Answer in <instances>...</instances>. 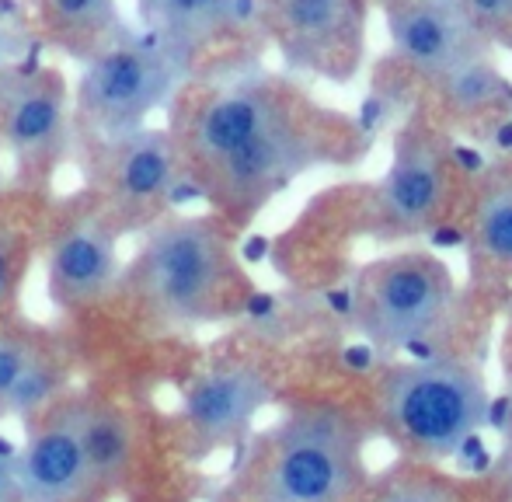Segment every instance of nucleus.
<instances>
[{
	"instance_id": "22",
	"label": "nucleus",
	"mask_w": 512,
	"mask_h": 502,
	"mask_svg": "<svg viewBox=\"0 0 512 502\" xmlns=\"http://www.w3.org/2000/svg\"><path fill=\"white\" fill-rule=\"evenodd\" d=\"M49 394H53V374H49L42 363H32V367L21 374L18 384L7 391L4 405L11 408V412L28 415V412H35L42 401H49Z\"/></svg>"
},
{
	"instance_id": "16",
	"label": "nucleus",
	"mask_w": 512,
	"mask_h": 502,
	"mask_svg": "<svg viewBox=\"0 0 512 502\" xmlns=\"http://www.w3.org/2000/svg\"><path fill=\"white\" fill-rule=\"evenodd\" d=\"M471 231L478 255L512 272V164L492 168L481 178Z\"/></svg>"
},
{
	"instance_id": "21",
	"label": "nucleus",
	"mask_w": 512,
	"mask_h": 502,
	"mask_svg": "<svg viewBox=\"0 0 512 502\" xmlns=\"http://www.w3.org/2000/svg\"><path fill=\"white\" fill-rule=\"evenodd\" d=\"M370 502H464V496L439 478H398Z\"/></svg>"
},
{
	"instance_id": "15",
	"label": "nucleus",
	"mask_w": 512,
	"mask_h": 502,
	"mask_svg": "<svg viewBox=\"0 0 512 502\" xmlns=\"http://www.w3.org/2000/svg\"><path fill=\"white\" fill-rule=\"evenodd\" d=\"M237 0H140V14L150 25L154 39L192 53L209 35L227 28L234 18Z\"/></svg>"
},
{
	"instance_id": "8",
	"label": "nucleus",
	"mask_w": 512,
	"mask_h": 502,
	"mask_svg": "<svg viewBox=\"0 0 512 502\" xmlns=\"http://www.w3.org/2000/svg\"><path fill=\"white\" fill-rule=\"evenodd\" d=\"M265 4L279 49L293 67L335 84L359 74L370 0H265Z\"/></svg>"
},
{
	"instance_id": "1",
	"label": "nucleus",
	"mask_w": 512,
	"mask_h": 502,
	"mask_svg": "<svg viewBox=\"0 0 512 502\" xmlns=\"http://www.w3.org/2000/svg\"><path fill=\"white\" fill-rule=\"evenodd\" d=\"M380 412L411 454L453 457L488 419V387L474 363L418 360L387 370L380 380Z\"/></svg>"
},
{
	"instance_id": "25",
	"label": "nucleus",
	"mask_w": 512,
	"mask_h": 502,
	"mask_svg": "<svg viewBox=\"0 0 512 502\" xmlns=\"http://www.w3.org/2000/svg\"><path fill=\"white\" fill-rule=\"evenodd\" d=\"M0 502H18V492H14V450L7 440H0Z\"/></svg>"
},
{
	"instance_id": "3",
	"label": "nucleus",
	"mask_w": 512,
	"mask_h": 502,
	"mask_svg": "<svg viewBox=\"0 0 512 502\" xmlns=\"http://www.w3.org/2000/svg\"><path fill=\"white\" fill-rule=\"evenodd\" d=\"M230 245L213 220L178 217L147 238L136 283L147 304L168 321H203L234 286Z\"/></svg>"
},
{
	"instance_id": "19",
	"label": "nucleus",
	"mask_w": 512,
	"mask_h": 502,
	"mask_svg": "<svg viewBox=\"0 0 512 502\" xmlns=\"http://www.w3.org/2000/svg\"><path fill=\"white\" fill-rule=\"evenodd\" d=\"M46 11L56 35H63L70 46H84V42L91 46L105 39L115 21L112 0H46Z\"/></svg>"
},
{
	"instance_id": "7",
	"label": "nucleus",
	"mask_w": 512,
	"mask_h": 502,
	"mask_svg": "<svg viewBox=\"0 0 512 502\" xmlns=\"http://www.w3.org/2000/svg\"><path fill=\"white\" fill-rule=\"evenodd\" d=\"M453 192V150L439 126L411 119L394 140L391 168L377 189L387 238H415L439 224Z\"/></svg>"
},
{
	"instance_id": "23",
	"label": "nucleus",
	"mask_w": 512,
	"mask_h": 502,
	"mask_svg": "<svg viewBox=\"0 0 512 502\" xmlns=\"http://www.w3.org/2000/svg\"><path fill=\"white\" fill-rule=\"evenodd\" d=\"M32 363H35V356L25 342L11 339V335H0V401L7 398V391L18 384L21 374H25Z\"/></svg>"
},
{
	"instance_id": "5",
	"label": "nucleus",
	"mask_w": 512,
	"mask_h": 502,
	"mask_svg": "<svg viewBox=\"0 0 512 502\" xmlns=\"http://www.w3.org/2000/svg\"><path fill=\"white\" fill-rule=\"evenodd\" d=\"M450 311L453 276L425 251H405L370 265L352 304L359 332L380 349H408L432 339Z\"/></svg>"
},
{
	"instance_id": "26",
	"label": "nucleus",
	"mask_w": 512,
	"mask_h": 502,
	"mask_svg": "<svg viewBox=\"0 0 512 502\" xmlns=\"http://www.w3.org/2000/svg\"><path fill=\"white\" fill-rule=\"evenodd\" d=\"M380 4H384V0H380Z\"/></svg>"
},
{
	"instance_id": "10",
	"label": "nucleus",
	"mask_w": 512,
	"mask_h": 502,
	"mask_svg": "<svg viewBox=\"0 0 512 502\" xmlns=\"http://www.w3.org/2000/svg\"><path fill=\"white\" fill-rule=\"evenodd\" d=\"M269 401L272 384L262 370L248 363H230L192 380L182 401V415L199 443L220 447L237 440Z\"/></svg>"
},
{
	"instance_id": "6",
	"label": "nucleus",
	"mask_w": 512,
	"mask_h": 502,
	"mask_svg": "<svg viewBox=\"0 0 512 502\" xmlns=\"http://www.w3.org/2000/svg\"><path fill=\"white\" fill-rule=\"evenodd\" d=\"M321 123V112H286L283 119L258 129L234 150L209 161V182L216 185L223 199L244 206V210L265 203L297 175H304L307 168L321 164L331 154V143L338 140H331Z\"/></svg>"
},
{
	"instance_id": "9",
	"label": "nucleus",
	"mask_w": 512,
	"mask_h": 502,
	"mask_svg": "<svg viewBox=\"0 0 512 502\" xmlns=\"http://www.w3.org/2000/svg\"><path fill=\"white\" fill-rule=\"evenodd\" d=\"M380 7L394 56L429 84L492 60L495 49L471 21L464 0H384Z\"/></svg>"
},
{
	"instance_id": "4",
	"label": "nucleus",
	"mask_w": 512,
	"mask_h": 502,
	"mask_svg": "<svg viewBox=\"0 0 512 502\" xmlns=\"http://www.w3.org/2000/svg\"><path fill=\"white\" fill-rule=\"evenodd\" d=\"M189 74V53L168 42H126L91 60L77 88L84 123L112 140L140 133L150 112L171 102Z\"/></svg>"
},
{
	"instance_id": "11",
	"label": "nucleus",
	"mask_w": 512,
	"mask_h": 502,
	"mask_svg": "<svg viewBox=\"0 0 512 502\" xmlns=\"http://www.w3.org/2000/svg\"><path fill=\"white\" fill-rule=\"evenodd\" d=\"M91 468L77 440L70 408L46 422L14 450V492L18 502H77L88 492Z\"/></svg>"
},
{
	"instance_id": "18",
	"label": "nucleus",
	"mask_w": 512,
	"mask_h": 502,
	"mask_svg": "<svg viewBox=\"0 0 512 502\" xmlns=\"http://www.w3.org/2000/svg\"><path fill=\"white\" fill-rule=\"evenodd\" d=\"M122 143L126 150L119 157V189L129 199L143 203L175 189V150L164 136L133 133Z\"/></svg>"
},
{
	"instance_id": "2",
	"label": "nucleus",
	"mask_w": 512,
	"mask_h": 502,
	"mask_svg": "<svg viewBox=\"0 0 512 502\" xmlns=\"http://www.w3.org/2000/svg\"><path fill=\"white\" fill-rule=\"evenodd\" d=\"M363 475L359 422L338 405H304L272 440L262 502H345Z\"/></svg>"
},
{
	"instance_id": "13",
	"label": "nucleus",
	"mask_w": 512,
	"mask_h": 502,
	"mask_svg": "<svg viewBox=\"0 0 512 502\" xmlns=\"http://www.w3.org/2000/svg\"><path fill=\"white\" fill-rule=\"evenodd\" d=\"M115 234L98 220H81L56 238L49 251V290L60 304L84 307L115 283Z\"/></svg>"
},
{
	"instance_id": "20",
	"label": "nucleus",
	"mask_w": 512,
	"mask_h": 502,
	"mask_svg": "<svg viewBox=\"0 0 512 502\" xmlns=\"http://www.w3.org/2000/svg\"><path fill=\"white\" fill-rule=\"evenodd\" d=\"M464 7L488 46L512 53V0H464Z\"/></svg>"
},
{
	"instance_id": "24",
	"label": "nucleus",
	"mask_w": 512,
	"mask_h": 502,
	"mask_svg": "<svg viewBox=\"0 0 512 502\" xmlns=\"http://www.w3.org/2000/svg\"><path fill=\"white\" fill-rule=\"evenodd\" d=\"M14 234L7 227H0V300H7L14 283Z\"/></svg>"
},
{
	"instance_id": "14",
	"label": "nucleus",
	"mask_w": 512,
	"mask_h": 502,
	"mask_svg": "<svg viewBox=\"0 0 512 502\" xmlns=\"http://www.w3.org/2000/svg\"><path fill=\"white\" fill-rule=\"evenodd\" d=\"M70 419H74L77 440L84 447L91 468V482L98 485H119L133 461V429L129 419L112 405L102 401H81L70 405Z\"/></svg>"
},
{
	"instance_id": "17",
	"label": "nucleus",
	"mask_w": 512,
	"mask_h": 502,
	"mask_svg": "<svg viewBox=\"0 0 512 502\" xmlns=\"http://www.w3.org/2000/svg\"><path fill=\"white\" fill-rule=\"evenodd\" d=\"M7 133L21 154L42 157L56 147L63 133V91L46 81H32L11 98L7 109Z\"/></svg>"
},
{
	"instance_id": "12",
	"label": "nucleus",
	"mask_w": 512,
	"mask_h": 502,
	"mask_svg": "<svg viewBox=\"0 0 512 502\" xmlns=\"http://www.w3.org/2000/svg\"><path fill=\"white\" fill-rule=\"evenodd\" d=\"M293 109H297V98L269 81L234 84L203 105V112L192 123V150L199 161L209 164Z\"/></svg>"
}]
</instances>
